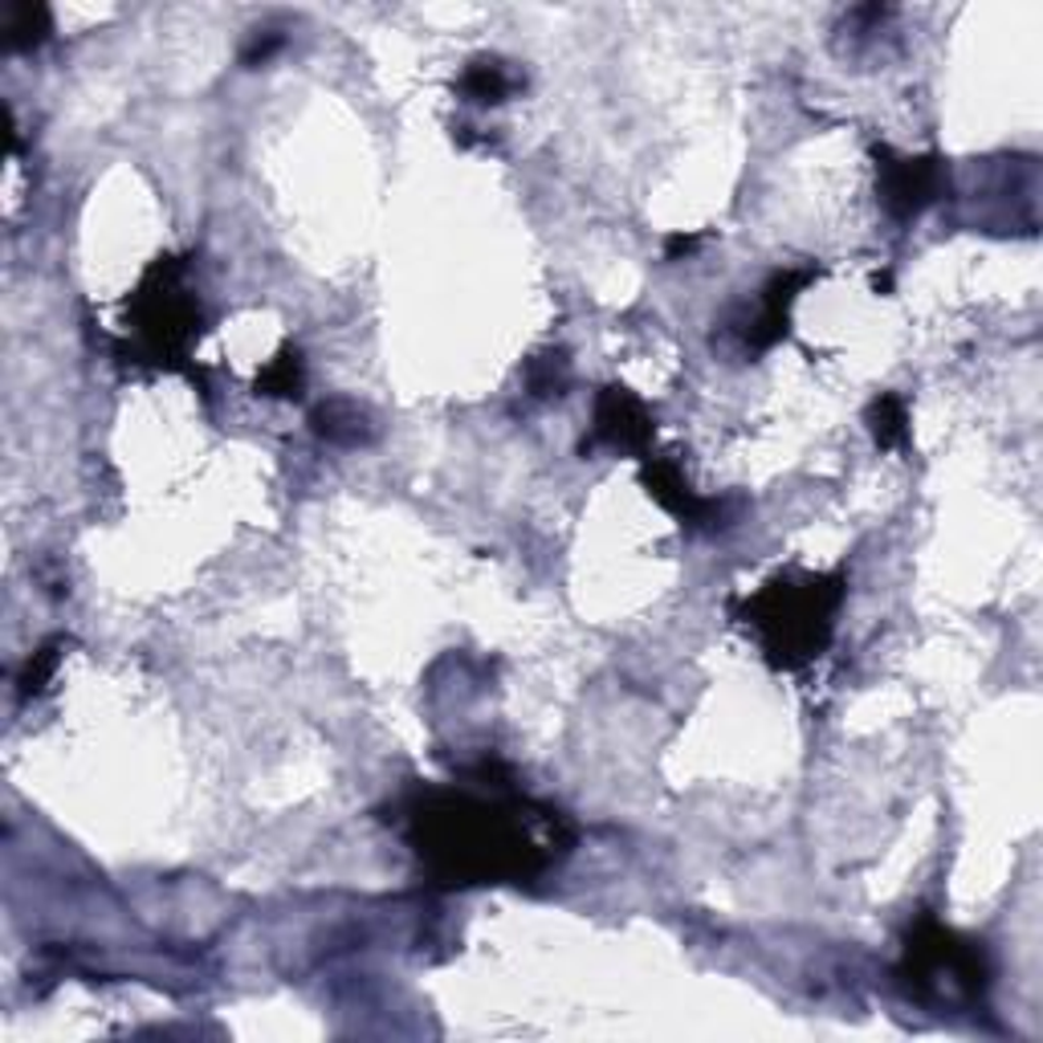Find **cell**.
Masks as SVG:
<instances>
[{"label": "cell", "mask_w": 1043, "mask_h": 1043, "mask_svg": "<svg viewBox=\"0 0 1043 1043\" xmlns=\"http://www.w3.org/2000/svg\"><path fill=\"white\" fill-rule=\"evenodd\" d=\"M505 812H489L481 803H456L449 812H416L420 852L465 880H489L502 872H530L546 864V847H538L522 824H505Z\"/></svg>", "instance_id": "obj_1"}, {"label": "cell", "mask_w": 1043, "mask_h": 1043, "mask_svg": "<svg viewBox=\"0 0 1043 1043\" xmlns=\"http://www.w3.org/2000/svg\"><path fill=\"white\" fill-rule=\"evenodd\" d=\"M840 603V587H824L819 579H807L803 587L770 583L754 600V624L763 628L766 644L791 656H812V649L824 644L831 628V607Z\"/></svg>", "instance_id": "obj_2"}, {"label": "cell", "mask_w": 1043, "mask_h": 1043, "mask_svg": "<svg viewBox=\"0 0 1043 1043\" xmlns=\"http://www.w3.org/2000/svg\"><path fill=\"white\" fill-rule=\"evenodd\" d=\"M942 192V167L933 160H896L884 163V204L896 216H917L929 200Z\"/></svg>", "instance_id": "obj_3"}, {"label": "cell", "mask_w": 1043, "mask_h": 1043, "mask_svg": "<svg viewBox=\"0 0 1043 1043\" xmlns=\"http://www.w3.org/2000/svg\"><path fill=\"white\" fill-rule=\"evenodd\" d=\"M595 437L607 440L612 449H640L652 437V420L624 388H607L595 412Z\"/></svg>", "instance_id": "obj_4"}, {"label": "cell", "mask_w": 1043, "mask_h": 1043, "mask_svg": "<svg viewBox=\"0 0 1043 1043\" xmlns=\"http://www.w3.org/2000/svg\"><path fill=\"white\" fill-rule=\"evenodd\" d=\"M461 86H465V95H469L473 102H502V98L514 90V78H510L498 62H477L469 74H465Z\"/></svg>", "instance_id": "obj_5"}, {"label": "cell", "mask_w": 1043, "mask_h": 1043, "mask_svg": "<svg viewBox=\"0 0 1043 1043\" xmlns=\"http://www.w3.org/2000/svg\"><path fill=\"white\" fill-rule=\"evenodd\" d=\"M46 9H33V4H21V9H13L9 13V41H13L16 49H25V46H37L41 37H46Z\"/></svg>", "instance_id": "obj_6"}, {"label": "cell", "mask_w": 1043, "mask_h": 1043, "mask_svg": "<svg viewBox=\"0 0 1043 1043\" xmlns=\"http://www.w3.org/2000/svg\"><path fill=\"white\" fill-rule=\"evenodd\" d=\"M314 420H318V432H323V437H330V440H359V432H363V416H359L355 407H347V404L323 407Z\"/></svg>", "instance_id": "obj_7"}, {"label": "cell", "mask_w": 1043, "mask_h": 1043, "mask_svg": "<svg viewBox=\"0 0 1043 1043\" xmlns=\"http://www.w3.org/2000/svg\"><path fill=\"white\" fill-rule=\"evenodd\" d=\"M901 437H905V412H901L893 395H884L877 404V440L880 444H896Z\"/></svg>", "instance_id": "obj_8"}, {"label": "cell", "mask_w": 1043, "mask_h": 1043, "mask_svg": "<svg viewBox=\"0 0 1043 1043\" xmlns=\"http://www.w3.org/2000/svg\"><path fill=\"white\" fill-rule=\"evenodd\" d=\"M53 665H58V652H53V649H41V652H37V656L29 661V673H25V693L41 689V681H46L49 673H53Z\"/></svg>", "instance_id": "obj_9"}, {"label": "cell", "mask_w": 1043, "mask_h": 1043, "mask_svg": "<svg viewBox=\"0 0 1043 1043\" xmlns=\"http://www.w3.org/2000/svg\"><path fill=\"white\" fill-rule=\"evenodd\" d=\"M265 388H274V395H290V391L298 388V363H293L290 355L281 359V367L265 379Z\"/></svg>", "instance_id": "obj_10"}]
</instances>
